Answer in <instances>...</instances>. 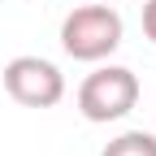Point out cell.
Returning <instances> with one entry per match:
<instances>
[{
	"instance_id": "obj_1",
	"label": "cell",
	"mask_w": 156,
	"mask_h": 156,
	"mask_svg": "<svg viewBox=\"0 0 156 156\" xmlns=\"http://www.w3.org/2000/svg\"><path fill=\"white\" fill-rule=\"evenodd\" d=\"M61 48L74 61H104L122 48V13L108 5H78L61 22Z\"/></svg>"
},
{
	"instance_id": "obj_2",
	"label": "cell",
	"mask_w": 156,
	"mask_h": 156,
	"mask_svg": "<svg viewBox=\"0 0 156 156\" xmlns=\"http://www.w3.org/2000/svg\"><path fill=\"white\" fill-rule=\"evenodd\" d=\"M139 104V78L126 65H100L78 87V113L87 122H122Z\"/></svg>"
},
{
	"instance_id": "obj_3",
	"label": "cell",
	"mask_w": 156,
	"mask_h": 156,
	"mask_svg": "<svg viewBox=\"0 0 156 156\" xmlns=\"http://www.w3.org/2000/svg\"><path fill=\"white\" fill-rule=\"evenodd\" d=\"M5 91L26 108H52L65 95V74L44 56H13L5 65Z\"/></svg>"
},
{
	"instance_id": "obj_4",
	"label": "cell",
	"mask_w": 156,
	"mask_h": 156,
	"mask_svg": "<svg viewBox=\"0 0 156 156\" xmlns=\"http://www.w3.org/2000/svg\"><path fill=\"white\" fill-rule=\"evenodd\" d=\"M100 156H156V134H147V130H126V134H117Z\"/></svg>"
},
{
	"instance_id": "obj_5",
	"label": "cell",
	"mask_w": 156,
	"mask_h": 156,
	"mask_svg": "<svg viewBox=\"0 0 156 156\" xmlns=\"http://www.w3.org/2000/svg\"><path fill=\"white\" fill-rule=\"evenodd\" d=\"M143 35L156 44V0H147V5H143Z\"/></svg>"
}]
</instances>
